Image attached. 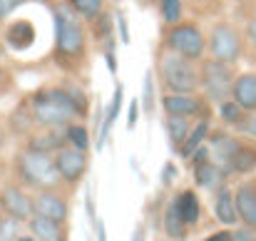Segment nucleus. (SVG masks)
Returning a JSON list of instances; mask_svg holds the SVG:
<instances>
[{"label": "nucleus", "mask_w": 256, "mask_h": 241, "mask_svg": "<svg viewBox=\"0 0 256 241\" xmlns=\"http://www.w3.org/2000/svg\"><path fill=\"white\" fill-rule=\"evenodd\" d=\"M32 120L40 127H68L75 117H82L87 112V100L80 90H62V87H50L38 92L30 100Z\"/></svg>", "instance_id": "f257e3e1"}, {"label": "nucleus", "mask_w": 256, "mask_h": 241, "mask_svg": "<svg viewBox=\"0 0 256 241\" xmlns=\"http://www.w3.org/2000/svg\"><path fill=\"white\" fill-rule=\"evenodd\" d=\"M15 174L25 186H32L38 192L40 189H55L62 182L55 157H50V152H40V150H32V147H28L18 154Z\"/></svg>", "instance_id": "f03ea898"}, {"label": "nucleus", "mask_w": 256, "mask_h": 241, "mask_svg": "<svg viewBox=\"0 0 256 241\" xmlns=\"http://www.w3.org/2000/svg\"><path fill=\"white\" fill-rule=\"evenodd\" d=\"M160 75L170 92L179 94H194L202 84V70L194 68V60L179 55V52H162L160 55Z\"/></svg>", "instance_id": "7ed1b4c3"}, {"label": "nucleus", "mask_w": 256, "mask_h": 241, "mask_svg": "<svg viewBox=\"0 0 256 241\" xmlns=\"http://www.w3.org/2000/svg\"><path fill=\"white\" fill-rule=\"evenodd\" d=\"M55 52L60 60H78L85 52V32L78 20V12L68 5H58L55 10Z\"/></svg>", "instance_id": "20e7f679"}, {"label": "nucleus", "mask_w": 256, "mask_h": 241, "mask_svg": "<svg viewBox=\"0 0 256 241\" xmlns=\"http://www.w3.org/2000/svg\"><path fill=\"white\" fill-rule=\"evenodd\" d=\"M234 72L226 62L212 60L202 65V87L206 92V97L216 104H222L224 100H229L234 94Z\"/></svg>", "instance_id": "39448f33"}, {"label": "nucleus", "mask_w": 256, "mask_h": 241, "mask_svg": "<svg viewBox=\"0 0 256 241\" xmlns=\"http://www.w3.org/2000/svg\"><path fill=\"white\" fill-rule=\"evenodd\" d=\"M204 35L199 32L196 25L184 22V25H172V30L167 32V48L189 58V60H199L204 55Z\"/></svg>", "instance_id": "423d86ee"}, {"label": "nucleus", "mask_w": 256, "mask_h": 241, "mask_svg": "<svg viewBox=\"0 0 256 241\" xmlns=\"http://www.w3.org/2000/svg\"><path fill=\"white\" fill-rule=\"evenodd\" d=\"M209 52H212L214 60L232 65L242 55V38H239V32L232 25H226V22L214 25V30L209 35Z\"/></svg>", "instance_id": "0eeeda50"}, {"label": "nucleus", "mask_w": 256, "mask_h": 241, "mask_svg": "<svg viewBox=\"0 0 256 241\" xmlns=\"http://www.w3.org/2000/svg\"><path fill=\"white\" fill-rule=\"evenodd\" d=\"M0 209L5 212V216L18 219V222H30L35 216V206H32V196H28L20 186L8 184L0 189Z\"/></svg>", "instance_id": "6e6552de"}, {"label": "nucleus", "mask_w": 256, "mask_h": 241, "mask_svg": "<svg viewBox=\"0 0 256 241\" xmlns=\"http://www.w3.org/2000/svg\"><path fill=\"white\" fill-rule=\"evenodd\" d=\"M55 164L65 184H78L87 172V152L75 147H62L55 152Z\"/></svg>", "instance_id": "1a4fd4ad"}, {"label": "nucleus", "mask_w": 256, "mask_h": 241, "mask_svg": "<svg viewBox=\"0 0 256 241\" xmlns=\"http://www.w3.org/2000/svg\"><path fill=\"white\" fill-rule=\"evenodd\" d=\"M32 206H35V214L38 216H48V219H55V222H68V202L55 192V189H40L35 196H32Z\"/></svg>", "instance_id": "9d476101"}, {"label": "nucleus", "mask_w": 256, "mask_h": 241, "mask_svg": "<svg viewBox=\"0 0 256 241\" xmlns=\"http://www.w3.org/2000/svg\"><path fill=\"white\" fill-rule=\"evenodd\" d=\"M234 202H236V212H239V219L244 222V226L256 232V182L239 184L234 192Z\"/></svg>", "instance_id": "9b49d317"}, {"label": "nucleus", "mask_w": 256, "mask_h": 241, "mask_svg": "<svg viewBox=\"0 0 256 241\" xmlns=\"http://www.w3.org/2000/svg\"><path fill=\"white\" fill-rule=\"evenodd\" d=\"M239 147H242V142L236 140V137H232V134H224V132H216L212 140H209V150H212V154H214V162L229 174L232 172V160H234V154L239 152Z\"/></svg>", "instance_id": "f8f14e48"}, {"label": "nucleus", "mask_w": 256, "mask_h": 241, "mask_svg": "<svg viewBox=\"0 0 256 241\" xmlns=\"http://www.w3.org/2000/svg\"><path fill=\"white\" fill-rule=\"evenodd\" d=\"M28 229L38 241H68L62 222H55V219H48V216H38L35 214L28 222Z\"/></svg>", "instance_id": "ddd939ff"}, {"label": "nucleus", "mask_w": 256, "mask_h": 241, "mask_svg": "<svg viewBox=\"0 0 256 241\" xmlns=\"http://www.w3.org/2000/svg\"><path fill=\"white\" fill-rule=\"evenodd\" d=\"M162 107L167 114H179V117H192L202 112V100H196L194 94H179L170 92L162 97Z\"/></svg>", "instance_id": "4468645a"}, {"label": "nucleus", "mask_w": 256, "mask_h": 241, "mask_svg": "<svg viewBox=\"0 0 256 241\" xmlns=\"http://www.w3.org/2000/svg\"><path fill=\"white\" fill-rule=\"evenodd\" d=\"M244 112H256V72H244L234 80V94H232Z\"/></svg>", "instance_id": "2eb2a0df"}, {"label": "nucleus", "mask_w": 256, "mask_h": 241, "mask_svg": "<svg viewBox=\"0 0 256 241\" xmlns=\"http://www.w3.org/2000/svg\"><path fill=\"white\" fill-rule=\"evenodd\" d=\"M5 42L12 50H25L35 42V28L30 20H15L10 22V28L5 30Z\"/></svg>", "instance_id": "dca6fc26"}, {"label": "nucleus", "mask_w": 256, "mask_h": 241, "mask_svg": "<svg viewBox=\"0 0 256 241\" xmlns=\"http://www.w3.org/2000/svg\"><path fill=\"white\" fill-rule=\"evenodd\" d=\"M174 206L179 212V216L184 219L186 226H194L199 224V216H202V204H199V196L192 192V189H184L174 196Z\"/></svg>", "instance_id": "f3484780"}, {"label": "nucleus", "mask_w": 256, "mask_h": 241, "mask_svg": "<svg viewBox=\"0 0 256 241\" xmlns=\"http://www.w3.org/2000/svg\"><path fill=\"white\" fill-rule=\"evenodd\" d=\"M214 214H216V222H222L224 226H234L239 219V212H236V202H234V194L229 189H219L216 194V202H214Z\"/></svg>", "instance_id": "a211bd4d"}, {"label": "nucleus", "mask_w": 256, "mask_h": 241, "mask_svg": "<svg viewBox=\"0 0 256 241\" xmlns=\"http://www.w3.org/2000/svg\"><path fill=\"white\" fill-rule=\"evenodd\" d=\"M224 176H226V172L216 164V162H202V164H196L194 166V179H196V184L199 186H204V189H214V186H219L222 182H224Z\"/></svg>", "instance_id": "6ab92c4d"}, {"label": "nucleus", "mask_w": 256, "mask_h": 241, "mask_svg": "<svg viewBox=\"0 0 256 241\" xmlns=\"http://www.w3.org/2000/svg\"><path fill=\"white\" fill-rule=\"evenodd\" d=\"M65 140H68V130L48 127V132H45V134L32 137L30 147H32V150H40V152H58V150H62Z\"/></svg>", "instance_id": "aec40b11"}, {"label": "nucleus", "mask_w": 256, "mask_h": 241, "mask_svg": "<svg viewBox=\"0 0 256 241\" xmlns=\"http://www.w3.org/2000/svg\"><path fill=\"white\" fill-rule=\"evenodd\" d=\"M164 127H167V134H170V142L179 150L184 142H186V137H189V132H192V124H189V117H179V114H167V120H164Z\"/></svg>", "instance_id": "412c9836"}, {"label": "nucleus", "mask_w": 256, "mask_h": 241, "mask_svg": "<svg viewBox=\"0 0 256 241\" xmlns=\"http://www.w3.org/2000/svg\"><path fill=\"white\" fill-rule=\"evenodd\" d=\"M186 224H184V219L179 216V212H176V206H174V202H172L170 206H167V212H164V232H167V236L174 241H184L186 239Z\"/></svg>", "instance_id": "4be33fe9"}, {"label": "nucleus", "mask_w": 256, "mask_h": 241, "mask_svg": "<svg viewBox=\"0 0 256 241\" xmlns=\"http://www.w3.org/2000/svg\"><path fill=\"white\" fill-rule=\"evenodd\" d=\"M256 169V147L254 144H242L239 152L232 160V172L236 174H252Z\"/></svg>", "instance_id": "5701e85b"}, {"label": "nucleus", "mask_w": 256, "mask_h": 241, "mask_svg": "<svg viewBox=\"0 0 256 241\" xmlns=\"http://www.w3.org/2000/svg\"><path fill=\"white\" fill-rule=\"evenodd\" d=\"M206 134H209V122H206V120H202V122H199V124H196V127L189 132L186 142L179 147V154H182L184 160H186V157H192V154H194V152H196V150L204 144Z\"/></svg>", "instance_id": "b1692460"}, {"label": "nucleus", "mask_w": 256, "mask_h": 241, "mask_svg": "<svg viewBox=\"0 0 256 241\" xmlns=\"http://www.w3.org/2000/svg\"><path fill=\"white\" fill-rule=\"evenodd\" d=\"M120 107H122V87L117 84V87H114L112 104H110V110H107V114H104V127L100 130V147H102L104 140L110 137V130H112V124H114V120H117V114H120Z\"/></svg>", "instance_id": "393cba45"}, {"label": "nucleus", "mask_w": 256, "mask_h": 241, "mask_svg": "<svg viewBox=\"0 0 256 241\" xmlns=\"http://www.w3.org/2000/svg\"><path fill=\"white\" fill-rule=\"evenodd\" d=\"M244 114H246L244 107H242L234 97H232V100H224V102L219 104V117H222L224 124H234V127H236V124L244 120Z\"/></svg>", "instance_id": "a878e982"}, {"label": "nucleus", "mask_w": 256, "mask_h": 241, "mask_svg": "<svg viewBox=\"0 0 256 241\" xmlns=\"http://www.w3.org/2000/svg\"><path fill=\"white\" fill-rule=\"evenodd\" d=\"M102 0H70V8L80 15V18H85V20H92V18H100L102 15Z\"/></svg>", "instance_id": "bb28decb"}, {"label": "nucleus", "mask_w": 256, "mask_h": 241, "mask_svg": "<svg viewBox=\"0 0 256 241\" xmlns=\"http://www.w3.org/2000/svg\"><path fill=\"white\" fill-rule=\"evenodd\" d=\"M65 130H68V142H70V147L82 150V152L90 150V134H87L85 124H68Z\"/></svg>", "instance_id": "cd10ccee"}, {"label": "nucleus", "mask_w": 256, "mask_h": 241, "mask_svg": "<svg viewBox=\"0 0 256 241\" xmlns=\"http://www.w3.org/2000/svg\"><path fill=\"white\" fill-rule=\"evenodd\" d=\"M160 10L167 25H176L182 18V0H160Z\"/></svg>", "instance_id": "c85d7f7f"}, {"label": "nucleus", "mask_w": 256, "mask_h": 241, "mask_svg": "<svg viewBox=\"0 0 256 241\" xmlns=\"http://www.w3.org/2000/svg\"><path fill=\"white\" fill-rule=\"evenodd\" d=\"M20 222L18 219H2V224H0V241H18L20 239V226H18Z\"/></svg>", "instance_id": "c756f323"}, {"label": "nucleus", "mask_w": 256, "mask_h": 241, "mask_svg": "<svg viewBox=\"0 0 256 241\" xmlns=\"http://www.w3.org/2000/svg\"><path fill=\"white\" fill-rule=\"evenodd\" d=\"M142 100H144V112H147V114H152V110H154V82H152V72H147V75H144Z\"/></svg>", "instance_id": "7c9ffc66"}, {"label": "nucleus", "mask_w": 256, "mask_h": 241, "mask_svg": "<svg viewBox=\"0 0 256 241\" xmlns=\"http://www.w3.org/2000/svg\"><path fill=\"white\" fill-rule=\"evenodd\" d=\"M236 130H239L244 137H254V140H256V114H254V112L244 114V120L236 124Z\"/></svg>", "instance_id": "2f4dec72"}, {"label": "nucleus", "mask_w": 256, "mask_h": 241, "mask_svg": "<svg viewBox=\"0 0 256 241\" xmlns=\"http://www.w3.org/2000/svg\"><path fill=\"white\" fill-rule=\"evenodd\" d=\"M22 2H25V0H0V20L10 18Z\"/></svg>", "instance_id": "473e14b6"}, {"label": "nucleus", "mask_w": 256, "mask_h": 241, "mask_svg": "<svg viewBox=\"0 0 256 241\" xmlns=\"http://www.w3.org/2000/svg\"><path fill=\"white\" fill-rule=\"evenodd\" d=\"M117 30H120V40L127 45V42H130V28H127V18H124V12H117Z\"/></svg>", "instance_id": "72a5a7b5"}, {"label": "nucleus", "mask_w": 256, "mask_h": 241, "mask_svg": "<svg viewBox=\"0 0 256 241\" xmlns=\"http://www.w3.org/2000/svg\"><path fill=\"white\" fill-rule=\"evenodd\" d=\"M256 232L254 229H249V226H244V229H236L234 234H232V241H256L254 236Z\"/></svg>", "instance_id": "f704fd0d"}, {"label": "nucleus", "mask_w": 256, "mask_h": 241, "mask_svg": "<svg viewBox=\"0 0 256 241\" xmlns=\"http://www.w3.org/2000/svg\"><path fill=\"white\" fill-rule=\"evenodd\" d=\"M209 154H212V150L202 144V147H199V150H196V152H194V154L189 157V160H194V166H196V164H202V162L209 160Z\"/></svg>", "instance_id": "c9c22d12"}, {"label": "nucleus", "mask_w": 256, "mask_h": 241, "mask_svg": "<svg viewBox=\"0 0 256 241\" xmlns=\"http://www.w3.org/2000/svg\"><path fill=\"white\" fill-rule=\"evenodd\" d=\"M137 114H140V104L132 102V104H130V112H127V127H130V130L137 124Z\"/></svg>", "instance_id": "e433bc0d"}, {"label": "nucleus", "mask_w": 256, "mask_h": 241, "mask_svg": "<svg viewBox=\"0 0 256 241\" xmlns=\"http://www.w3.org/2000/svg\"><path fill=\"white\" fill-rule=\"evenodd\" d=\"M204 241H232V232H216V234L206 236Z\"/></svg>", "instance_id": "4c0bfd02"}, {"label": "nucleus", "mask_w": 256, "mask_h": 241, "mask_svg": "<svg viewBox=\"0 0 256 241\" xmlns=\"http://www.w3.org/2000/svg\"><path fill=\"white\" fill-rule=\"evenodd\" d=\"M246 35H249L252 45L256 48V18H252V20H249V25H246Z\"/></svg>", "instance_id": "58836bf2"}, {"label": "nucleus", "mask_w": 256, "mask_h": 241, "mask_svg": "<svg viewBox=\"0 0 256 241\" xmlns=\"http://www.w3.org/2000/svg\"><path fill=\"white\" fill-rule=\"evenodd\" d=\"M97 236H100V241H107V232H104V226L97 222Z\"/></svg>", "instance_id": "ea45409f"}, {"label": "nucleus", "mask_w": 256, "mask_h": 241, "mask_svg": "<svg viewBox=\"0 0 256 241\" xmlns=\"http://www.w3.org/2000/svg\"><path fill=\"white\" fill-rule=\"evenodd\" d=\"M134 241H144V229H142V226L134 229Z\"/></svg>", "instance_id": "a19ab883"}, {"label": "nucleus", "mask_w": 256, "mask_h": 241, "mask_svg": "<svg viewBox=\"0 0 256 241\" xmlns=\"http://www.w3.org/2000/svg\"><path fill=\"white\" fill-rule=\"evenodd\" d=\"M18 241H38V239H35L32 234H30V236H20V239H18Z\"/></svg>", "instance_id": "79ce46f5"}, {"label": "nucleus", "mask_w": 256, "mask_h": 241, "mask_svg": "<svg viewBox=\"0 0 256 241\" xmlns=\"http://www.w3.org/2000/svg\"><path fill=\"white\" fill-rule=\"evenodd\" d=\"M2 144H5V132L0 130V150H2Z\"/></svg>", "instance_id": "37998d69"}, {"label": "nucleus", "mask_w": 256, "mask_h": 241, "mask_svg": "<svg viewBox=\"0 0 256 241\" xmlns=\"http://www.w3.org/2000/svg\"><path fill=\"white\" fill-rule=\"evenodd\" d=\"M0 224H2V209H0Z\"/></svg>", "instance_id": "c03bdc74"}, {"label": "nucleus", "mask_w": 256, "mask_h": 241, "mask_svg": "<svg viewBox=\"0 0 256 241\" xmlns=\"http://www.w3.org/2000/svg\"><path fill=\"white\" fill-rule=\"evenodd\" d=\"M242 2H244V0H242Z\"/></svg>", "instance_id": "a18cd8bd"}]
</instances>
